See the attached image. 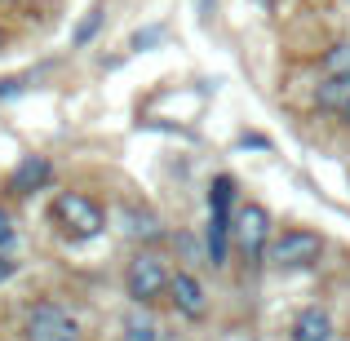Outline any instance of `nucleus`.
Wrapping results in <instances>:
<instances>
[{
  "label": "nucleus",
  "mask_w": 350,
  "mask_h": 341,
  "mask_svg": "<svg viewBox=\"0 0 350 341\" xmlns=\"http://www.w3.org/2000/svg\"><path fill=\"white\" fill-rule=\"evenodd\" d=\"M124 341H160V328H155V319L142 306L124 315Z\"/></svg>",
  "instance_id": "nucleus-11"
},
{
  "label": "nucleus",
  "mask_w": 350,
  "mask_h": 341,
  "mask_svg": "<svg viewBox=\"0 0 350 341\" xmlns=\"http://www.w3.org/2000/svg\"><path fill=\"white\" fill-rule=\"evenodd\" d=\"M169 279L173 275L164 271V262L155 253H137L133 262H129V271H124V288H129V297H133L137 306L164 297V292H169Z\"/></svg>",
  "instance_id": "nucleus-2"
},
{
  "label": "nucleus",
  "mask_w": 350,
  "mask_h": 341,
  "mask_svg": "<svg viewBox=\"0 0 350 341\" xmlns=\"http://www.w3.org/2000/svg\"><path fill=\"white\" fill-rule=\"evenodd\" d=\"M342 115H346V124H350V103H346V111H342Z\"/></svg>",
  "instance_id": "nucleus-17"
},
{
  "label": "nucleus",
  "mask_w": 350,
  "mask_h": 341,
  "mask_svg": "<svg viewBox=\"0 0 350 341\" xmlns=\"http://www.w3.org/2000/svg\"><path fill=\"white\" fill-rule=\"evenodd\" d=\"M319 67H324L328 76H350V40L333 44V49L324 53V62H319Z\"/></svg>",
  "instance_id": "nucleus-13"
},
{
  "label": "nucleus",
  "mask_w": 350,
  "mask_h": 341,
  "mask_svg": "<svg viewBox=\"0 0 350 341\" xmlns=\"http://www.w3.org/2000/svg\"><path fill=\"white\" fill-rule=\"evenodd\" d=\"M319 253H324V239L315 230H284L271 244V262L284 266V271H301V266H315Z\"/></svg>",
  "instance_id": "nucleus-3"
},
{
  "label": "nucleus",
  "mask_w": 350,
  "mask_h": 341,
  "mask_svg": "<svg viewBox=\"0 0 350 341\" xmlns=\"http://www.w3.org/2000/svg\"><path fill=\"white\" fill-rule=\"evenodd\" d=\"M27 341H80V324L53 301H40L27 315Z\"/></svg>",
  "instance_id": "nucleus-4"
},
{
  "label": "nucleus",
  "mask_w": 350,
  "mask_h": 341,
  "mask_svg": "<svg viewBox=\"0 0 350 341\" xmlns=\"http://www.w3.org/2000/svg\"><path fill=\"white\" fill-rule=\"evenodd\" d=\"M14 235H18V230H14V217H9L5 208H0V248H9V244H14Z\"/></svg>",
  "instance_id": "nucleus-15"
},
{
  "label": "nucleus",
  "mask_w": 350,
  "mask_h": 341,
  "mask_svg": "<svg viewBox=\"0 0 350 341\" xmlns=\"http://www.w3.org/2000/svg\"><path fill=\"white\" fill-rule=\"evenodd\" d=\"M231 200H235V182L213 178V187H208V213H231Z\"/></svg>",
  "instance_id": "nucleus-12"
},
{
  "label": "nucleus",
  "mask_w": 350,
  "mask_h": 341,
  "mask_svg": "<svg viewBox=\"0 0 350 341\" xmlns=\"http://www.w3.org/2000/svg\"><path fill=\"white\" fill-rule=\"evenodd\" d=\"M0 44H5V36H0Z\"/></svg>",
  "instance_id": "nucleus-18"
},
{
  "label": "nucleus",
  "mask_w": 350,
  "mask_h": 341,
  "mask_svg": "<svg viewBox=\"0 0 350 341\" xmlns=\"http://www.w3.org/2000/svg\"><path fill=\"white\" fill-rule=\"evenodd\" d=\"M49 178H53V164L44 160V155H27L14 169V178H9V191H14V195H31V191H40Z\"/></svg>",
  "instance_id": "nucleus-7"
},
{
  "label": "nucleus",
  "mask_w": 350,
  "mask_h": 341,
  "mask_svg": "<svg viewBox=\"0 0 350 341\" xmlns=\"http://www.w3.org/2000/svg\"><path fill=\"white\" fill-rule=\"evenodd\" d=\"M315 103L324 107V111H346V103H350V76H328V85H319Z\"/></svg>",
  "instance_id": "nucleus-10"
},
{
  "label": "nucleus",
  "mask_w": 350,
  "mask_h": 341,
  "mask_svg": "<svg viewBox=\"0 0 350 341\" xmlns=\"http://www.w3.org/2000/svg\"><path fill=\"white\" fill-rule=\"evenodd\" d=\"M231 213H213V222H208V262L213 266H222L226 262V239H231Z\"/></svg>",
  "instance_id": "nucleus-9"
},
{
  "label": "nucleus",
  "mask_w": 350,
  "mask_h": 341,
  "mask_svg": "<svg viewBox=\"0 0 350 341\" xmlns=\"http://www.w3.org/2000/svg\"><path fill=\"white\" fill-rule=\"evenodd\" d=\"M333 337V319H328V310L310 306L301 310L297 319H293V341H328Z\"/></svg>",
  "instance_id": "nucleus-8"
},
{
  "label": "nucleus",
  "mask_w": 350,
  "mask_h": 341,
  "mask_svg": "<svg viewBox=\"0 0 350 341\" xmlns=\"http://www.w3.org/2000/svg\"><path fill=\"white\" fill-rule=\"evenodd\" d=\"M235 244L244 257H262L271 244V213L262 204H244L235 213Z\"/></svg>",
  "instance_id": "nucleus-5"
},
{
  "label": "nucleus",
  "mask_w": 350,
  "mask_h": 341,
  "mask_svg": "<svg viewBox=\"0 0 350 341\" xmlns=\"http://www.w3.org/2000/svg\"><path fill=\"white\" fill-rule=\"evenodd\" d=\"M9 275H14V262H9V257H0V284H5Z\"/></svg>",
  "instance_id": "nucleus-16"
},
{
  "label": "nucleus",
  "mask_w": 350,
  "mask_h": 341,
  "mask_svg": "<svg viewBox=\"0 0 350 341\" xmlns=\"http://www.w3.org/2000/svg\"><path fill=\"white\" fill-rule=\"evenodd\" d=\"M53 226L62 230L67 239H94V235H103V226H107V213L94 204L89 195H80V191H67V195H58L53 200Z\"/></svg>",
  "instance_id": "nucleus-1"
},
{
  "label": "nucleus",
  "mask_w": 350,
  "mask_h": 341,
  "mask_svg": "<svg viewBox=\"0 0 350 341\" xmlns=\"http://www.w3.org/2000/svg\"><path fill=\"white\" fill-rule=\"evenodd\" d=\"M169 301L182 310L187 319H204L208 315V297H204V284L196 279L191 271H178L169 279Z\"/></svg>",
  "instance_id": "nucleus-6"
},
{
  "label": "nucleus",
  "mask_w": 350,
  "mask_h": 341,
  "mask_svg": "<svg viewBox=\"0 0 350 341\" xmlns=\"http://www.w3.org/2000/svg\"><path fill=\"white\" fill-rule=\"evenodd\" d=\"M98 23H103V9H89V14H85V23L76 27V36H71V40H76V44H85L89 36L98 31Z\"/></svg>",
  "instance_id": "nucleus-14"
}]
</instances>
